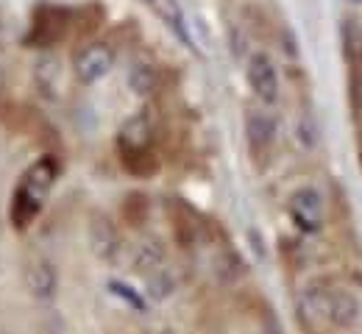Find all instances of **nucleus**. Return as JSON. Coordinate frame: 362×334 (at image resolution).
I'll list each match as a JSON object with an SVG mask.
<instances>
[{"label":"nucleus","instance_id":"423d86ee","mask_svg":"<svg viewBox=\"0 0 362 334\" xmlns=\"http://www.w3.org/2000/svg\"><path fill=\"white\" fill-rule=\"evenodd\" d=\"M245 81H248V90L254 93V97L265 106H273L281 95V81H279L276 61L265 50H254L245 59Z\"/></svg>","mask_w":362,"mask_h":334},{"label":"nucleus","instance_id":"39448f33","mask_svg":"<svg viewBox=\"0 0 362 334\" xmlns=\"http://www.w3.org/2000/svg\"><path fill=\"white\" fill-rule=\"evenodd\" d=\"M276 137H279V126H276V117L271 112H265V109H248L245 112V143H248L251 159L259 167H265L271 162Z\"/></svg>","mask_w":362,"mask_h":334},{"label":"nucleus","instance_id":"4468645a","mask_svg":"<svg viewBox=\"0 0 362 334\" xmlns=\"http://www.w3.org/2000/svg\"><path fill=\"white\" fill-rule=\"evenodd\" d=\"M120 165L129 176L134 179H151L159 173V156L153 148H132V150H117Z\"/></svg>","mask_w":362,"mask_h":334},{"label":"nucleus","instance_id":"f3484780","mask_svg":"<svg viewBox=\"0 0 362 334\" xmlns=\"http://www.w3.org/2000/svg\"><path fill=\"white\" fill-rule=\"evenodd\" d=\"M120 217H123V223H126V226H132V229H142V226L148 223V217H151V198L139 190L129 192V195L123 198Z\"/></svg>","mask_w":362,"mask_h":334},{"label":"nucleus","instance_id":"412c9836","mask_svg":"<svg viewBox=\"0 0 362 334\" xmlns=\"http://www.w3.org/2000/svg\"><path fill=\"white\" fill-rule=\"evenodd\" d=\"M106 290L115 295V298H120L123 304H129L134 312H148V301H145V295L134 290L132 285H126V282H120V279H109L106 282Z\"/></svg>","mask_w":362,"mask_h":334},{"label":"nucleus","instance_id":"f03ea898","mask_svg":"<svg viewBox=\"0 0 362 334\" xmlns=\"http://www.w3.org/2000/svg\"><path fill=\"white\" fill-rule=\"evenodd\" d=\"M301 312L326 321L334 329H354L362 321V301L340 287H332L326 279H317L301 295Z\"/></svg>","mask_w":362,"mask_h":334},{"label":"nucleus","instance_id":"bb28decb","mask_svg":"<svg viewBox=\"0 0 362 334\" xmlns=\"http://www.w3.org/2000/svg\"><path fill=\"white\" fill-rule=\"evenodd\" d=\"M351 3H362V0H351Z\"/></svg>","mask_w":362,"mask_h":334},{"label":"nucleus","instance_id":"0eeeda50","mask_svg":"<svg viewBox=\"0 0 362 334\" xmlns=\"http://www.w3.org/2000/svg\"><path fill=\"white\" fill-rule=\"evenodd\" d=\"M115 59H117V53L109 42H87V45H81L73 56V73H76L78 84L92 87V84L103 81L112 73Z\"/></svg>","mask_w":362,"mask_h":334},{"label":"nucleus","instance_id":"ddd939ff","mask_svg":"<svg viewBox=\"0 0 362 334\" xmlns=\"http://www.w3.org/2000/svg\"><path fill=\"white\" fill-rule=\"evenodd\" d=\"M31 78H34V90L42 100H56L59 97V61L42 53L37 61H34V70H31Z\"/></svg>","mask_w":362,"mask_h":334},{"label":"nucleus","instance_id":"aec40b11","mask_svg":"<svg viewBox=\"0 0 362 334\" xmlns=\"http://www.w3.org/2000/svg\"><path fill=\"white\" fill-rule=\"evenodd\" d=\"M153 3H156V8H159L162 20L170 25V31L179 37L184 45H192L189 31H187V25H184V11H181L179 3H176V0H153Z\"/></svg>","mask_w":362,"mask_h":334},{"label":"nucleus","instance_id":"a211bd4d","mask_svg":"<svg viewBox=\"0 0 362 334\" xmlns=\"http://www.w3.org/2000/svg\"><path fill=\"white\" fill-rule=\"evenodd\" d=\"M176 290H179V282H176V276H173L165 265L156 268V270H151V273H145V295H148L151 301L162 304V301L173 298Z\"/></svg>","mask_w":362,"mask_h":334},{"label":"nucleus","instance_id":"7ed1b4c3","mask_svg":"<svg viewBox=\"0 0 362 334\" xmlns=\"http://www.w3.org/2000/svg\"><path fill=\"white\" fill-rule=\"evenodd\" d=\"M73 20H76V11L67 6H40L31 14V28H28L25 45L47 50L64 42L67 34L73 31Z\"/></svg>","mask_w":362,"mask_h":334},{"label":"nucleus","instance_id":"dca6fc26","mask_svg":"<svg viewBox=\"0 0 362 334\" xmlns=\"http://www.w3.org/2000/svg\"><path fill=\"white\" fill-rule=\"evenodd\" d=\"M126 81H129V90H132L136 97H151L162 87V73H159V67L151 64V61H134Z\"/></svg>","mask_w":362,"mask_h":334},{"label":"nucleus","instance_id":"5701e85b","mask_svg":"<svg viewBox=\"0 0 362 334\" xmlns=\"http://www.w3.org/2000/svg\"><path fill=\"white\" fill-rule=\"evenodd\" d=\"M298 140L304 143V148H315L317 129H315V123H313V117H304V120L298 123Z\"/></svg>","mask_w":362,"mask_h":334},{"label":"nucleus","instance_id":"20e7f679","mask_svg":"<svg viewBox=\"0 0 362 334\" xmlns=\"http://www.w3.org/2000/svg\"><path fill=\"white\" fill-rule=\"evenodd\" d=\"M284 209H287L293 229L304 237H315L326 226V201H323L320 190L313 184H301L290 192Z\"/></svg>","mask_w":362,"mask_h":334},{"label":"nucleus","instance_id":"2eb2a0df","mask_svg":"<svg viewBox=\"0 0 362 334\" xmlns=\"http://www.w3.org/2000/svg\"><path fill=\"white\" fill-rule=\"evenodd\" d=\"M165 262H168V251H165V242L159 237L142 239L134 248V254H132V268L142 276L156 270V268H162Z\"/></svg>","mask_w":362,"mask_h":334},{"label":"nucleus","instance_id":"393cba45","mask_svg":"<svg viewBox=\"0 0 362 334\" xmlns=\"http://www.w3.org/2000/svg\"><path fill=\"white\" fill-rule=\"evenodd\" d=\"M0 45H3V20H0Z\"/></svg>","mask_w":362,"mask_h":334},{"label":"nucleus","instance_id":"1a4fd4ad","mask_svg":"<svg viewBox=\"0 0 362 334\" xmlns=\"http://www.w3.org/2000/svg\"><path fill=\"white\" fill-rule=\"evenodd\" d=\"M123 237L120 229L112 217L106 215H95L90 220V248L100 262H117L123 254Z\"/></svg>","mask_w":362,"mask_h":334},{"label":"nucleus","instance_id":"f8f14e48","mask_svg":"<svg viewBox=\"0 0 362 334\" xmlns=\"http://www.w3.org/2000/svg\"><path fill=\"white\" fill-rule=\"evenodd\" d=\"M117 150H132V148H153V123L148 114H134L129 117L120 131H117Z\"/></svg>","mask_w":362,"mask_h":334},{"label":"nucleus","instance_id":"6e6552de","mask_svg":"<svg viewBox=\"0 0 362 334\" xmlns=\"http://www.w3.org/2000/svg\"><path fill=\"white\" fill-rule=\"evenodd\" d=\"M165 212H168V217H170L173 239L179 242L181 248H195V245L204 239L206 223H204L201 212H195L184 198H168V201H165Z\"/></svg>","mask_w":362,"mask_h":334},{"label":"nucleus","instance_id":"9b49d317","mask_svg":"<svg viewBox=\"0 0 362 334\" xmlns=\"http://www.w3.org/2000/svg\"><path fill=\"white\" fill-rule=\"evenodd\" d=\"M245 273H248V265H245V259L240 256L237 248L223 245V248L212 256V276H215V282L221 287L240 285V282L245 279Z\"/></svg>","mask_w":362,"mask_h":334},{"label":"nucleus","instance_id":"f257e3e1","mask_svg":"<svg viewBox=\"0 0 362 334\" xmlns=\"http://www.w3.org/2000/svg\"><path fill=\"white\" fill-rule=\"evenodd\" d=\"M59 159L53 153H45L42 159H37L17 181L14 195H11V206H8V217L14 223L17 232H25L45 209V201L56 179H59Z\"/></svg>","mask_w":362,"mask_h":334},{"label":"nucleus","instance_id":"9d476101","mask_svg":"<svg viewBox=\"0 0 362 334\" xmlns=\"http://www.w3.org/2000/svg\"><path fill=\"white\" fill-rule=\"evenodd\" d=\"M23 282H25V290L31 292V298L37 301H53L56 292H59V270L56 265L45 259V256H37L25 265V273H23Z\"/></svg>","mask_w":362,"mask_h":334},{"label":"nucleus","instance_id":"a878e982","mask_svg":"<svg viewBox=\"0 0 362 334\" xmlns=\"http://www.w3.org/2000/svg\"><path fill=\"white\" fill-rule=\"evenodd\" d=\"M142 3H153V0H142Z\"/></svg>","mask_w":362,"mask_h":334},{"label":"nucleus","instance_id":"b1692460","mask_svg":"<svg viewBox=\"0 0 362 334\" xmlns=\"http://www.w3.org/2000/svg\"><path fill=\"white\" fill-rule=\"evenodd\" d=\"M6 103V73H3V67H0V106Z\"/></svg>","mask_w":362,"mask_h":334},{"label":"nucleus","instance_id":"6ab92c4d","mask_svg":"<svg viewBox=\"0 0 362 334\" xmlns=\"http://www.w3.org/2000/svg\"><path fill=\"white\" fill-rule=\"evenodd\" d=\"M340 42H343V59L349 64H362V28L357 20L346 17L340 23Z\"/></svg>","mask_w":362,"mask_h":334},{"label":"nucleus","instance_id":"4be33fe9","mask_svg":"<svg viewBox=\"0 0 362 334\" xmlns=\"http://www.w3.org/2000/svg\"><path fill=\"white\" fill-rule=\"evenodd\" d=\"M349 103H351V114L360 120L362 117V64H351V76H349Z\"/></svg>","mask_w":362,"mask_h":334}]
</instances>
